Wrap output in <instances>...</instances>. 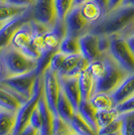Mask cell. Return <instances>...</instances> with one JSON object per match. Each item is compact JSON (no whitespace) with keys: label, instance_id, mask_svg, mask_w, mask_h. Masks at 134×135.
Masks as SVG:
<instances>
[{"label":"cell","instance_id":"1","mask_svg":"<svg viewBox=\"0 0 134 135\" xmlns=\"http://www.w3.org/2000/svg\"><path fill=\"white\" fill-rule=\"evenodd\" d=\"M134 25V6H118L107 11L100 20L91 24L88 31L95 34L127 37Z\"/></svg>","mask_w":134,"mask_h":135},{"label":"cell","instance_id":"2","mask_svg":"<svg viewBox=\"0 0 134 135\" xmlns=\"http://www.w3.org/2000/svg\"><path fill=\"white\" fill-rule=\"evenodd\" d=\"M0 56L5 69V78L35 71L36 61L10 45L0 51Z\"/></svg>","mask_w":134,"mask_h":135},{"label":"cell","instance_id":"3","mask_svg":"<svg viewBox=\"0 0 134 135\" xmlns=\"http://www.w3.org/2000/svg\"><path fill=\"white\" fill-rule=\"evenodd\" d=\"M105 61V71L100 79L96 81V93H108L112 94L121 85L128 74L126 73L117 62L113 60L109 52L103 54Z\"/></svg>","mask_w":134,"mask_h":135},{"label":"cell","instance_id":"4","mask_svg":"<svg viewBox=\"0 0 134 135\" xmlns=\"http://www.w3.org/2000/svg\"><path fill=\"white\" fill-rule=\"evenodd\" d=\"M44 94V80L42 76H37L32 96L26 100L17 110L15 114V125L11 135H19L30 121L31 114L39 105V99Z\"/></svg>","mask_w":134,"mask_h":135},{"label":"cell","instance_id":"5","mask_svg":"<svg viewBox=\"0 0 134 135\" xmlns=\"http://www.w3.org/2000/svg\"><path fill=\"white\" fill-rule=\"evenodd\" d=\"M108 52L128 75L134 74V52L130 49L126 37L118 34L110 35Z\"/></svg>","mask_w":134,"mask_h":135},{"label":"cell","instance_id":"6","mask_svg":"<svg viewBox=\"0 0 134 135\" xmlns=\"http://www.w3.org/2000/svg\"><path fill=\"white\" fill-rule=\"evenodd\" d=\"M10 46L23 52L24 55L32 60H37L40 56V51L34 42V32L30 20L23 23L12 36Z\"/></svg>","mask_w":134,"mask_h":135},{"label":"cell","instance_id":"7","mask_svg":"<svg viewBox=\"0 0 134 135\" xmlns=\"http://www.w3.org/2000/svg\"><path fill=\"white\" fill-rule=\"evenodd\" d=\"M36 78L37 75L35 71H32L22 75L6 77L1 80L0 83L6 85L7 87H9L10 89L15 91L19 95L22 96L23 98L28 100L34 94V88Z\"/></svg>","mask_w":134,"mask_h":135},{"label":"cell","instance_id":"8","mask_svg":"<svg viewBox=\"0 0 134 135\" xmlns=\"http://www.w3.org/2000/svg\"><path fill=\"white\" fill-rule=\"evenodd\" d=\"M42 80H44L45 99L50 111L56 116L58 115V112H56L58 100H59V96L61 91L59 75L56 72H54L52 70H50V68H47L42 75Z\"/></svg>","mask_w":134,"mask_h":135},{"label":"cell","instance_id":"9","mask_svg":"<svg viewBox=\"0 0 134 135\" xmlns=\"http://www.w3.org/2000/svg\"><path fill=\"white\" fill-rule=\"evenodd\" d=\"M32 19L51 27L56 21L55 0H35L31 6Z\"/></svg>","mask_w":134,"mask_h":135},{"label":"cell","instance_id":"10","mask_svg":"<svg viewBox=\"0 0 134 135\" xmlns=\"http://www.w3.org/2000/svg\"><path fill=\"white\" fill-rule=\"evenodd\" d=\"M31 19H32V14H31V6H30L22 14L16 17H13L11 19L7 20L6 22H4L2 27L0 28V51L10 45L12 36L16 32L17 29L20 27L23 23L27 22Z\"/></svg>","mask_w":134,"mask_h":135},{"label":"cell","instance_id":"11","mask_svg":"<svg viewBox=\"0 0 134 135\" xmlns=\"http://www.w3.org/2000/svg\"><path fill=\"white\" fill-rule=\"evenodd\" d=\"M89 62L81 54L67 56L61 65L58 75L61 77H78L86 69H88Z\"/></svg>","mask_w":134,"mask_h":135},{"label":"cell","instance_id":"12","mask_svg":"<svg viewBox=\"0 0 134 135\" xmlns=\"http://www.w3.org/2000/svg\"><path fill=\"white\" fill-rule=\"evenodd\" d=\"M80 54L89 62L99 59L103 54L100 51L98 44V35L92 32H85L79 37Z\"/></svg>","mask_w":134,"mask_h":135},{"label":"cell","instance_id":"13","mask_svg":"<svg viewBox=\"0 0 134 135\" xmlns=\"http://www.w3.org/2000/svg\"><path fill=\"white\" fill-rule=\"evenodd\" d=\"M25 98L19 95L15 91L10 89L6 85L0 83V109L6 110L9 112L15 113L20 108L24 102Z\"/></svg>","mask_w":134,"mask_h":135},{"label":"cell","instance_id":"14","mask_svg":"<svg viewBox=\"0 0 134 135\" xmlns=\"http://www.w3.org/2000/svg\"><path fill=\"white\" fill-rule=\"evenodd\" d=\"M65 22L67 25V30L69 34L82 35L88 31V28L91 25L80 12L79 7H73L71 11L65 17Z\"/></svg>","mask_w":134,"mask_h":135},{"label":"cell","instance_id":"15","mask_svg":"<svg viewBox=\"0 0 134 135\" xmlns=\"http://www.w3.org/2000/svg\"><path fill=\"white\" fill-rule=\"evenodd\" d=\"M61 91L65 93L67 98L74 106L75 110L78 112V108L82 101L81 92L79 87L78 77H61L59 76Z\"/></svg>","mask_w":134,"mask_h":135},{"label":"cell","instance_id":"16","mask_svg":"<svg viewBox=\"0 0 134 135\" xmlns=\"http://www.w3.org/2000/svg\"><path fill=\"white\" fill-rule=\"evenodd\" d=\"M115 107L134 96V74L128 75L121 85L111 94Z\"/></svg>","mask_w":134,"mask_h":135},{"label":"cell","instance_id":"17","mask_svg":"<svg viewBox=\"0 0 134 135\" xmlns=\"http://www.w3.org/2000/svg\"><path fill=\"white\" fill-rule=\"evenodd\" d=\"M78 81L82 101H90L92 96L95 94V78L89 70L86 69L78 76Z\"/></svg>","mask_w":134,"mask_h":135},{"label":"cell","instance_id":"18","mask_svg":"<svg viewBox=\"0 0 134 135\" xmlns=\"http://www.w3.org/2000/svg\"><path fill=\"white\" fill-rule=\"evenodd\" d=\"M39 109L41 113V126L39 129V135H51L52 123H54V113L50 111L42 94L39 102Z\"/></svg>","mask_w":134,"mask_h":135},{"label":"cell","instance_id":"19","mask_svg":"<svg viewBox=\"0 0 134 135\" xmlns=\"http://www.w3.org/2000/svg\"><path fill=\"white\" fill-rule=\"evenodd\" d=\"M79 8H80L81 14L90 24H93V23L97 22L98 20H100L101 17L106 13L105 10L96 2L95 0L87 1L84 4L79 6Z\"/></svg>","mask_w":134,"mask_h":135},{"label":"cell","instance_id":"20","mask_svg":"<svg viewBox=\"0 0 134 135\" xmlns=\"http://www.w3.org/2000/svg\"><path fill=\"white\" fill-rule=\"evenodd\" d=\"M97 112H98V110L93 106V104L90 101H81L80 106L78 108L79 115L84 119L90 125V127L94 131H96L98 134L99 126H98V122H97Z\"/></svg>","mask_w":134,"mask_h":135},{"label":"cell","instance_id":"21","mask_svg":"<svg viewBox=\"0 0 134 135\" xmlns=\"http://www.w3.org/2000/svg\"><path fill=\"white\" fill-rule=\"evenodd\" d=\"M56 112L61 119H64L67 122H70L74 115L77 113L74 106L72 105V103L70 102V100L68 99L67 96L65 95V93L63 91H61L60 96H59L58 105H56Z\"/></svg>","mask_w":134,"mask_h":135},{"label":"cell","instance_id":"22","mask_svg":"<svg viewBox=\"0 0 134 135\" xmlns=\"http://www.w3.org/2000/svg\"><path fill=\"white\" fill-rule=\"evenodd\" d=\"M78 35L68 33L64 40L61 41L59 46V51L63 52L66 56L70 55H77L80 54V41Z\"/></svg>","mask_w":134,"mask_h":135},{"label":"cell","instance_id":"23","mask_svg":"<svg viewBox=\"0 0 134 135\" xmlns=\"http://www.w3.org/2000/svg\"><path fill=\"white\" fill-rule=\"evenodd\" d=\"M28 7H19L7 3L4 0H0V22H5L7 20L11 19L22 14Z\"/></svg>","mask_w":134,"mask_h":135},{"label":"cell","instance_id":"24","mask_svg":"<svg viewBox=\"0 0 134 135\" xmlns=\"http://www.w3.org/2000/svg\"><path fill=\"white\" fill-rule=\"evenodd\" d=\"M15 125V113L0 109V135H11Z\"/></svg>","mask_w":134,"mask_h":135},{"label":"cell","instance_id":"25","mask_svg":"<svg viewBox=\"0 0 134 135\" xmlns=\"http://www.w3.org/2000/svg\"><path fill=\"white\" fill-rule=\"evenodd\" d=\"M90 102L93 104V106L99 110H108L115 108V104L113 101L111 94L108 93H96L92 96Z\"/></svg>","mask_w":134,"mask_h":135},{"label":"cell","instance_id":"26","mask_svg":"<svg viewBox=\"0 0 134 135\" xmlns=\"http://www.w3.org/2000/svg\"><path fill=\"white\" fill-rule=\"evenodd\" d=\"M69 123L71 124L77 135H98L97 132L92 129L89 124L79 115L78 112L74 115Z\"/></svg>","mask_w":134,"mask_h":135},{"label":"cell","instance_id":"27","mask_svg":"<svg viewBox=\"0 0 134 135\" xmlns=\"http://www.w3.org/2000/svg\"><path fill=\"white\" fill-rule=\"evenodd\" d=\"M51 135H77V133L69 122L61 119L59 115H56L54 117Z\"/></svg>","mask_w":134,"mask_h":135},{"label":"cell","instance_id":"28","mask_svg":"<svg viewBox=\"0 0 134 135\" xmlns=\"http://www.w3.org/2000/svg\"><path fill=\"white\" fill-rule=\"evenodd\" d=\"M119 115H120V113L116 107L108 109V110H99L97 112V122H98L99 129L101 127H104L109 123L113 122L115 119L119 117Z\"/></svg>","mask_w":134,"mask_h":135},{"label":"cell","instance_id":"29","mask_svg":"<svg viewBox=\"0 0 134 135\" xmlns=\"http://www.w3.org/2000/svg\"><path fill=\"white\" fill-rule=\"evenodd\" d=\"M120 118L122 121V135H134V110L120 113Z\"/></svg>","mask_w":134,"mask_h":135},{"label":"cell","instance_id":"30","mask_svg":"<svg viewBox=\"0 0 134 135\" xmlns=\"http://www.w3.org/2000/svg\"><path fill=\"white\" fill-rule=\"evenodd\" d=\"M58 51H45L40 54L39 59L36 60V69L35 73L37 76H42L45 71L50 67V62L51 56L55 55V52Z\"/></svg>","mask_w":134,"mask_h":135},{"label":"cell","instance_id":"31","mask_svg":"<svg viewBox=\"0 0 134 135\" xmlns=\"http://www.w3.org/2000/svg\"><path fill=\"white\" fill-rule=\"evenodd\" d=\"M74 0H55L58 19H65L67 14L73 8Z\"/></svg>","mask_w":134,"mask_h":135},{"label":"cell","instance_id":"32","mask_svg":"<svg viewBox=\"0 0 134 135\" xmlns=\"http://www.w3.org/2000/svg\"><path fill=\"white\" fill-rule=\"evenodd\" d=\"M121 127H122V121H121L120 115H119V117L117 119H115L113 122L109 123L104 127H101L98 131V135H104L108 134V133H114V132L121 131Z\"/></svg>","mask_w":134,"mask_h":135},{"label":"cell","instance_id":"33","mask_svg":"<svg viewBox=\"0 0 134 135\" xmlns=\"http://www.w3.org/2000/svg\"><path fill=\"white\" fill-rule=\"evenodd\" d=\"M66 55H64L63 52L61 51H56L55 52V55L51 56V60H50V70H52L54 72H56L58 74V72L60 71V69H61V65H63V62L65 61V59H66Z\"/></svg>","mask_w":134,"mask_h":135},{"label":"cell","instance_id":"34","mask_svg":"<svg viewBox=\"0 0 134 135\" xmlns=\"http://www.w3.org/2000/svg\"><path fill=\"white\" fill-rule=\"evenodd\" d=\"M29 124L32 125L34 128H36L39 131L40 126H41V113H40L39 109V105H37V107L35 108V110L32 112V114H31Z\"/></svg>","mask_w":134,"mask_h":135},{"label":"cell","instance_id":"35","mask_svg":"<svg viewBox=\"0 0 134 135\" xmlns=\"http://www.w3.org/2000/svg\"><path fill=\"white\" fill-rule=\"evenodd\" d=\"M7 3L19 7H30L32 6L35 0H4Z\"/></svg>","mask_w":134,"mask_h":135},{"label":"cell","instance_id":"36","mask_svg":"<svg viewBox=\"0 0 134 135\" xmlns=\"http://www.w3.org/2000/svg\"><path fill=\"white\" fill-rule=\"evenodd\" d=\"M19 135H39V131L34 128L32 125L28 124L27 126L19 133Z\"/></svg>","mask_w":134,"mask_h":135},{"label":"cell","instance_id":"37","mask_svg":"<svg viewBox=\"0 0 134 135\" xmlns=\"http://www.w3.org/2000/svg\"><path fill=\"white\" fill-rule=\"evenodd\" d=\"M122 1H123V0H109V4H108V10H107V11H109V10H112V9H114V8H117L118 6L121 5Z\"/></svg>","mask_w":134,"mask_h":135},{"label":"cell","instance_id":"38","mask_svg":"<svg viewBox=\"0 0 134 135\" xmlns=\"http://www.w3.org/2000/svg\"><path fill=\"white\" fill-rule=\"evenodd\" d=\"M96 2L105 10V12H107L108 10V4H109V0H95Z\"/></svg>","mask_w":134,"mask_h":135},{"label":"cell","instance_id":"39","mask_svg":"<svg viewBox=\"0 0 134 135\" xmlns=\"http://www.w3.org/2000/svg\"><path fill=\"white\" fill-rule=\"evenodd\" d=\"M126 40H127V42H128L130 49H131L132 51L134 52V34H130V35H128V36L126 37Z\"/></svg>","mask_w":134,"mask_h":135},{"label":"cell","instance_id":"40","mask_svg":"<svg viewBox=\"0 0 134 135\" xmlns=\"http://www.w3.org/2000/svg\"><path fill=\"white\" fill-rule=\"evenodd\" d=\"M4 78H5V69H4V65H3V62L0 56V81Z\"/></svg>","mask_w":134,"mask_h":135},{"label":"cell","instance_id":"41","mask_svg":"<svg viewBox=\"0 0 134 135\" xmlns=\"http://www.w3.org/2000/svg\"><path fill=\"white\" fill-rule=\"evenodd\" d=\"M87 1H90V0H74L73 1V7H79L82 4H84L85 2Z\"/></svg>","mask_w":134,"mask_h":135},{"label":"cell","instance_id":"42","mask_svg":"<svg viewBox=\"0 0 134 135\" xmlns=\"http://www.w3.org/2000/svg\"><path fill=\"white\" fill-rule=\"evenodd\" d=\"M120 6H134V0H123Z\"/></svg>","mask_w":134,"mask_h":135},{"label":"cell","instance_id":"43","mask_svg":"<svg viewBox=\"0 0 134 135\" xmlns=\"http://www.w3.org/2000/svg\"><path fill=\"white\" fill-rule=\"evenodd\" d=\"M104 135H122L121 131H118V132H114V133H108V134H104Z\"/></svg>","mask_w":134,"mask_h":135},{"label":"cell","instance_id":"44","mask_svg":"<svg viewBox=\"0 0 134 135\" xmlns=\"http://www.w3.org/2000/svg\"><path fill=\"white\" fill-rule=\"evenodd\" d=\"M130 34H134V25H133V28L131 29V32H130ZM130 34H129V35H130Z\"/></svg>","mask_w":134,"mask_h":135},{"label":"cell","instance_id":"45","mask_svg":"<svg viewBox=\"0 0 134 135\" xmlns=\"http://www.w3.org/2000/svg\"><path fill=\"white\" fill-rule=\"evenodd\" d=\"M6 22V21H5ZM3 24H4V22H0V28L2 27V25H3Z\"/></svg>","mask_w":134,"mask_h":135}]
</instances>
